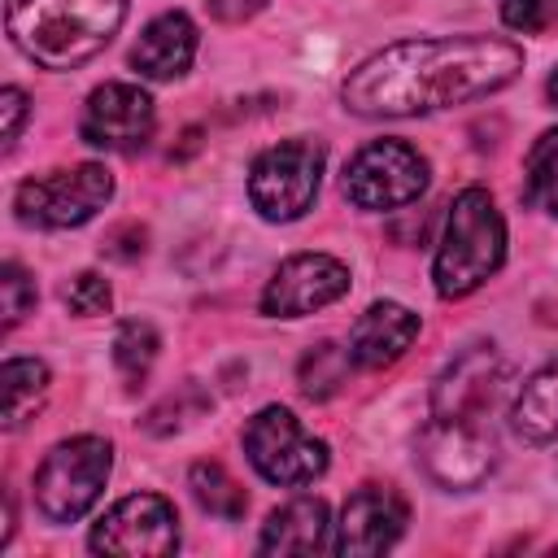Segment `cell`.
<instances>
[{
  "label": "cell",
  "instance_id": "cell-1",
  "mask_svg": "<svg viewBox=\"0 0 558 558\" xmlns=\"http://www.w3.org/2000/svg\"><path fill=\"white\" fill-rule=\"evenodd\" d=\"M523 70V48L497 35L401 39L366 57L340 87L357 118H418L501 92Z\"/></svg>",
  "mask_w": 558,
  "mask_h": 558
},
{
  "label": "cell",
  "instance_id": "cell-2",
  "mask_svg": "<svg viewBox=\"0 0 558 558\" xmlns=\"http://www.w3.org/2000/svg\"><path fill=\"white\" fill-rule=\"evenodd\" d=\"M126 0H9V39L44 70H78L122 26Z\"/></svg>",
  "mask_w": 558,
  "mask_h": 558
},
{
  "label": "cell",
  "instance_id": "cell-3",
  "mask_svg": "<svg viewBox=\"0 0 558 558\" xmlns=\"http://www.w3.org/2000/svg\"><path fill=\"white\" fill-rule=\"evenodd\" d=\"M506 262V222L484 187H462L449 205L445 235L432 262V283L445 301L475 292Z\"/></svg>",
  "mask_w": 558,
  "mask_h": 558
},
{
  "label": "cell",
  "instance_id": "cell-4",
  "mask_svg": "<svg viewBox=\"0 0 558 558\" xmlns=\"http://www.w3.org/2000/svg\"><path fill=\"white\" fill-rule=\"evenodd\" d=\"M113 466V449L100 436H74L61 440L35 471V506L52 523H74L83 519L96 497L105 493Z\"/></svg>",
  "mask_w": 558,
  "mask_h": 558
},
{
  "label": "cell",
  "instance_id": "cell-5",
  "mask_svg": "<svg viewBox=\"0 0 558 558\" xmlns=\"http://www.w3.org/2000/svg\"><path fill=\"white\" fill-rule=\"evenodd\" d=\"M244 453L253 471L279 488L314 484L327 471V445L301 427L288 405H266L244 427Z\"/></svg>",
  "mask_w": 558,
  "mask_h": 558
},
{
  "label": "cell",
  "instance_id": "cell-6",
  "mask_svg": "<svg viewBox=\"0 0 558 558\" xmlns=\"http://www.w3.org/2000/svg\"><path fill=\"white\" fill-rule=\"evenodd\" d=\"M323 144L318 140H283L266 148L248 170V201L266 222H292L301 218L323 179Z\"/></svg>",
  "mask_w": 558,
  "mask_h": 558
},
{
  "label": "cell",
  "instance_id": "cell-7",
  "mask_svg": "<svg viewBox=\"0 0 558 558\" xmlns=\"http://www.w3.org/2000/svg\"><path fill=\"white\" fill-rule=\"evenodd\" d=\"M109 196H113V174L96 161H83L74 170L26 179L13 196V209L26 227L65 231V227H83L87 218H96Z\"/></svg>",
  "mask_w": 558,
  "mask_h": 558
},
{
  "label": "cell",
  "instance_id": "cell-8",
  "mask_svg": "<svg viewBox=\"0 0 558 558\" xmlns=\"http://www.w3.org/2000/svg\"><path fill=\"white\" fill-rule=\"evenodd\" d=\"M344 196L357 209H401L427 187V157L405 140H371L344 166Z\"/></svg>",
  "mask_w": 558,
  "mask_h": 558
},
{
  "label": "cell",
  "instance_id": "cell-9",
  "mask_svg": "<svg viewBox=\"0 0 558 558\" xmlns=\"http://www.w3.org/2000/svg\"><path fill=\"white\" fill-rule=\"evenodd\" d=\"M418 462L432 484L449 493L480 488L497 466V445L480 427V418H432L418 432Z\"/></svg>",
  "mask_w": 558,
  "mask_h": 558
},
{
  "label": "cell",
  "instance_id": "cell-10",
  "mask_svg": "<svg viewBox=\"0 0 558 558\" xmlns=\"http://www.w3.org/2000/svg\"><path fill=\"white\" fill-rule=\"evenodd\" d=\"M87 545L96 554L161 558V554L179 549V514L161 493H131L92 527Z\"/></svg>",
  "mask_w": 558,
  "mask_h": 558
},
{
  "label": "cell",
  "instance_id": "cell-11",
  "mask_svg": "<svg viewBox=\"0 0 558 558\" xmlns=\"http://www.w3.org/2000/svg\"><path fill=\"white\" fill-rule=\"evenodd\" d=\"M153 126H157V109L144 87L100 83L83 105L78 135L83 144L105 148V153H140L153 140Z\"/></svg>",
  "mask_w": 558,
  "mask_h": 558
},
{
  "label": "cell",
  "instance_id": "cell-12",
  "mask_svg": "<svg viewBox=\"0 0 558 558\" xmlns=\"http://www.w3.org/2000/svg\"><path fill=\"white\" fill-rule=\"evenodd\" d=\"M349 292V266L331 253H296L279 262L262 292V310L270 318H305Z\"/></svg>",
  "mask_w": 558,
  "mask_h": 558
},
{
  "label": "cell",
  "instance_id": "cell-13",
  "mask_svg": "<svg viewBox=\"0 0 558 558\" xmlns=\"http://www.w3.org/2000/svg\"><path fill=\"white\" fill-rule=\"evenodd\" d=\"M405 501L397 488L388 484H362L344 510H340V523H336V554H349V558H371V554H384L401 541L405 532Z\"/></svg>",
  "mask_w": 558,
  "mask_h": 558
},
{
  "label": "cell",
  "instance_id": "cell-14",
  "mask_svg": "<svg viewBox=\"0 0 558 558\" xmlns=\"http://www.w3.org/2000/svg\"><path fill=\"white\" fill-rule=\"evenodd\" d=\"M506 379V362L493 344H471L432 384V418H480Z\"/></svg>",
  "mask_w": 558,
  "mask_h": 558
},
{
  "label": "cell",
  "instance_id": "cell-15",
  "mask_svg": "<svg viewBox=\"0 0 558 558\" xmlns=\"http://www.w3.org/2000/svg\"><path fill=\"white\" fill-rule=\"evenodd\" d=\"M418 336V314L397 305V301H375L349 331V353L357 366L366 371H379V366H392Z\"/></svg>",
  "mask_w": 558,
  "mask_h": 558
},
{
  "label": "cell",
  "instance_id": "cell-16",
  "mask_svg": "<svg viewBox=\"0 0 558 558\" xmlns=\"http://www.w3.org/2000/svg\"><path fill=\"white\" fill-rule=\"evenodd\" d=\"M196 57V26L187 13H161L144 26V35L131 48V70L144 78H179Z\"/></svg>",
  "mask_w": 558,
  "mask_h": 558
},
{
  "label": "cell",
  "instance_id": "cell-17",
  "mask_svg": "<svg viewBox=\"0 0 558 558\" xmlns=\"http://www.w3.org/2000/svg\"><path fill=\"white\" fill-rule=\"evenodd\" d=\"M257 549L262 554H323V549H336L327 501H318V497H292L288 506L270 510V519L262 523Z\"/></svg>",
  "mask_w": 558,
  "mask_h": 558
},
{
  "label": "cell",
  "instance_id": "cell-18",
  "mask_svg": "<svg viewBox=\"0 0 558 558\" xmlns=\"http://www.w3.org/2000/svg\"><path fill=\"white\" fill-rule=\"evenodd\" d=\"M510 423L514 432L527 440V445H545L558 436V362L541 366L523 392L514 397V410H510Z\"/></svg>",
  "mask_w": 558,
  "mask_h": 558
},
{
  "label": "cell",
  "instance_id": "cell-19",
  "mask_svg": "<svg viewBox=\"0 0 558 558\" xmlns=\"http://www.w3.org/2000/svg\"><path fill=\"white\" fill-rule=\"evenodd\" d=\"M0 379H4V427L17 432L48 397V366L35 357H9Z\"/></svg>",
  "mask_w": 558,
  "mask_h": 558
},
{
  "label": "cell",
  "instance_id": "cell-20",
  "mask_svg": "<svg viewBox=\"0 0 558 558\" xmlns=\"http://www.w3.org/2000/svg\"><path fill=\"white\" fill-rule=\"evenodd\" d=\"M349 362H353L349 349H340L336 340H318V344L301 357V366H296V384H301V392H305L310 401H327V397H336V392L349 384Z\"/></svg>",
  "mask_w": 558,
  "mask_h": 558
},
{
  "label": "cell",
  "instance_id": "cell-21",
  "mask_svg": "<svg viewBox=\"0 0 558 558\" xmlns=\"http://www.w3.org/2000/svg\"><path fill=\"white\" fill-rule=\"evenodd\" d=\"M187 488H192V497H196V506H201L205 514L227 519V523H235V519L244 514V506H248L244 488H240L218 462H196V466L187 471Z\"/></svg>",
  "mask_w": 558,
  "mask_h": 558
},
{
  "label": "cell",
  "instance_id": "cell-22",
  "mask_svg": "<svg viewBox=\"0 0 558 558\" xmlns=\"http://www.w3.org/2000/svg\"><path fill=\"white\" fill-rule=\"evenodd\" d=\"M157 349H161V340H157L153 323L131 318V323L118 327V336H113V366L122 371L126 388H140L148 379V371L157 362Z\"/></svg>",
  "mask_w": 558,
  "mask_h": 558
},
{
  "label": "cell",
  "instance_id": "cell-23",
  "mask_svg": "<svg viewBox=\"0 0 558 558\" xmlns=\"http://www.w3.org/2000/svg\"><path fill=\"white\" fill-rule=\"evenodd\" d=\"M523 196H527V205H536V209H545V214L558 218V126L545 131V135L532 144Z\"/></svg>",
  "mask_w": 558,
  "mask_h": 558
},
{
  "label": "cell",
  "instance_id": "cell-24",
  "mask_svg": "<svg viewBox=\"0 0 558 558\" xmlns=\"http://www.w3.org/2000/svg\"><path fill=\"white\" fill-rule=\"evenodd\" d=\"M0 301H4V327H17L35 310V279L17 262H4L0 270Z\"/></svg>",
  "mask_w": 558,
  "mask_h": 558
},
{
  "label": "cell",
  "instance_id": "cell-25",
  "mask_svg": "<svg viewBox=\"0 0 558 558\" xmlns=\"http://www.w3.org/2000/svg\"><path fill=\"white\" fill-rule=\"evenodd\" d=\"M61 301H65L74 314L92 318V314H105V310H109L113 292H109V283H105L96 270H83V275H74V279L61 288Z\"/></svg>",
  "mask_w": 558,
  "mask_h": 558
},
{
  "label": "cell",
  "instance_id": "cell-26",
  "mask_svg": "<svg viewBox=\"0 0 558 558\" xmlns=\"http://www.w3.org/2000/svg\"><path fill=\"white\" fill-rule=\"evenodd\" d=\"M497 4H501V22L510 31L536 35V31L558 26V0H497Z\"/></svg>",
  "mask_w": 558,
  "mask_h": 558
},
{
  "label": "cell",
  "instance_id": "cell-27",
  "mask_svg": "<svg viewBox=\"0 0 558 558\" xmlns=\"http://www.w3.org/2000/svg\"><path fill=\"white\" fill-rule=\"evenodd\" d=\"M26 113H31V105H26V92H22V87H4V92H0V118H4V148H13V144H17V135H22V122H26Z\"/></svg>",
  "mask_w": 558,
  "mask_h": 558
},
{
  "label": "cell",
  "instance_id": "cell-28",
  "mask_svg": "<svg viewBox=\"0 0 558 558\" xmlns=\"http://www.w3.org/2000/svg\"><path fill=\"white\" fill-rule=\"evenodd\" d=\"M262 9H266V0H209V17H218L227 26H235V22H244Z\"/></svg>",
  "mask_w": 558,
  "mask_h": 558
},
{
  "label": "cell",
  "instance_id": "cell-29",
  "mask_svg": "<svg viewBox=\"0 0 558 558\" xmlns=\"http://www.w3.org/2000/svg\"><path fill=\"white\" fill-rule=\"evenodd\" d=\"M545 92H549V100H554V105H558V70H554V74H549V87H545Z\"/></svg>",
  "mask_w": 558,
  "mask_h": 558
}]
</instances>
